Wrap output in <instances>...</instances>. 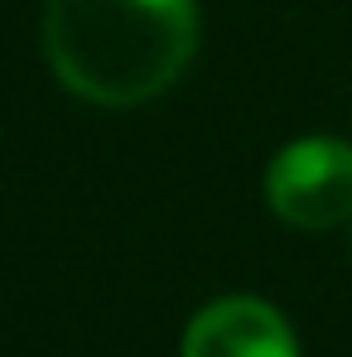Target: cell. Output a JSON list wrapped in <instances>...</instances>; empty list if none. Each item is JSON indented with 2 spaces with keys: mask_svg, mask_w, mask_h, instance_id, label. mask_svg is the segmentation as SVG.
I'll return each instance as SVG.
<instances>
[{
  "mask_svg": "<svg viewBox=\"0 0 352 357\" xmlns=\"http://www.w3.org/2000/svg\"><path fill=\"white\" fill-rule=\"evenodd\" d=\"M198 49V0H49L44 54L92 107H140L183 77Z\"/></svg>",
  "mask_w": 352,
  "mask_h": 357,
  "instance_id": "obj_1",
  "label": "cell"
},
{
  "mask_svg": "<svg viewBox=\"0 0 352 357\" xmlns=\"http://www.w3.org/2000/svg\"><path fill=\"white\" fill-rule=\"evenodd\" d=\"M266 203L294 232H333L352 222V140L299 135L266 165Z\"/></svg>",
  "mask_w": 352,
  "mask_h": 357,
  "instance_id": "obj_2",
  "label": "cell"
},
{
  "mask_svg": "<svg viewBox=\"0 0 352 357\" xmlns=\"http://www.w3.org/2000/svg\"><path fill=\"white\" fill-rule=\"evenodd\" d=\"M178 357H299V338L270 299L222 295L188 319Z\"/></svg>",
  "mask_w": 352,
  "mask_h": 357,
  "instance_id": "obj_3",
  "label": "cell"
}]
</instances>
